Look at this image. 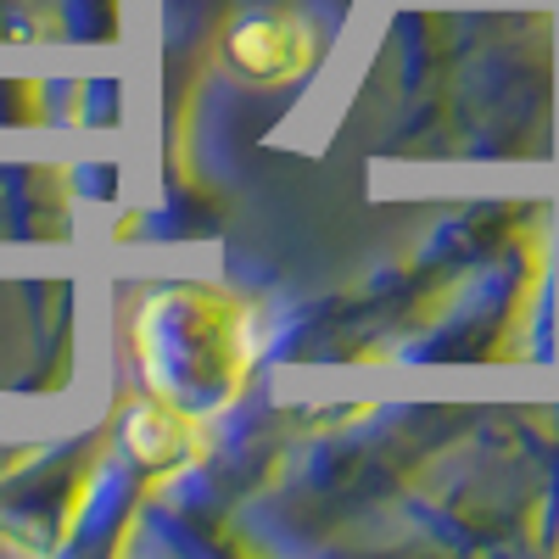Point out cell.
I'll return each instance as SVG.
<instances>
[{"instance_id":"obj_1","label":"cell","mask_w":559,"mask_h":559,"mask_svg":"<svg viewBox=\"0 0 559 559\" xmlns=\"http://www.w3.org/2000/svg\"><path fill=\"white\" fill-rule=\"evenodd\" d=\"M229 51L252 79H297L313 62V28L297 17H252L236 28Z\"/></svg>"}]
</instances>
